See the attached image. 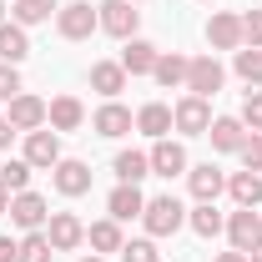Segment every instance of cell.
<instances>
[{"label":"cell","mask_w":262,"mask_h":262,"mask_svg":"<svg viewBox=\"0 0 262 262\" xmlns=\"http://www.w3.org/2000/svg\"><path fill=\"white\" fill-rule=\"evenodd\" d=\"M141 222H146V237H171V232L187 222V207H182L171 192H166V196H146Z\"/></svg>","instance_id":"6da1fadb"},{"label":"cell","mask_w":262,"mask_h":262,"mask_svg":"<svg viewBox=\"0 0 262 262\" xmlns=\"http://www.w3.org/2000/svg\"><path fill=\"white\" fill-rule=\"evenodd\" d=\"M56 31H61L66 40H91V31H101L96 5H86V0H71V5H61V10H56Z\"/></svg>","instance_id":"7a4b0ae2"},{"label":"cell","mask_w":262,"mask_h":262,"mask_svg":"<svg viewBox=\"0 0 262 262\" xmlns=\"http://www.w3.org/2000/svg\"><path fill=\"white\" fill-rule=\"evenodd\" d=\"M96 15H101V31L116 35V40H131V35H136V26H141V10H136L131 0H101Z\"/></svg>","instance_id":"3957f363"},{"label":"cell","mask_w":262,"mask_h":262,"mask_svg":"<svg viewBox=\"0 0 262 262\" xmlns=\"http://www.w3.org/2000/svg\"><path fill=\"white\" fill-rule=\"evenodd\" d=\"M10 222L20 232H46V222H51V202L40 192H15L10 196Z\"/></svg>","instance_id":"277c9868"},{"label":"cell","mask_w":262,"mask_h":262,"mask_svg":"<svg viewBox=\"0 0 262 262\" xmlns=\"http://www.w3.org/2000/svg\"><path fill=\"white\" fill-rule=\"evenodd\" d=\"M171 126L182 131V136H207V126H212L207 96H182L177 106H171Z\"/></svg>","instance_id":"5b68a950"},{"label":"cell","mask_w":262,"mask_h":262,"mask_svg":"<svg viewBox=\"0 0 262 262\" xmlns=\"http://www.w3.org/2000/svg\"><path fill=\"white\" fill-rule=\"evenodd\" d=\"M46 237H51V247H56V252H76V247L86 242V222H81L76 212H51Z\"/></svg>","instance_id":"8992f818"},{"label":"cell","mask_w":262,"mask_h":262,"mask_svg":"<svg viewBox=\"0 0 262 262\" xmlns=\"http://www.w3.org/2000/svg\"><path fill=\"white\" fill-rule=\"evenodd\" d=\"M51 182H56L61 196H86L91 192V166L76 162V157H61V162L51 166Z\"/></svg>","instance_id":"52a82bcc"},{"label":"cell","mask_w":262,"mask_h":262,"mask_svg":"<svg viewBox=\"0 0 262 262\" xmlns=\"http://www.w3.org/2000/svg\"><path fill=\"white\" fill-rule=\"evenodd\" d=\"M187 91H192V96H207V101L222 91V66H217V56L187 61Z\"/></svg>","instance_id":"ba28073f"},{"label":"cell","mask_w":262,"mask_h":262,"mask_svg":"<svg viewBox=\"0 0 262 262\" xmlns=\"http://www.w3.org/2000/svg\"><path fill=\"white\" fill-rule=\"evenodd\" d=\"M227 237H232V247L237 252H252L262 242V217H257V207H237L227 217Z\"/></svg>","instance_id":"9c48e42d"},{"label":"cell","mask_w":262,"mask_h":262,"mask_svg":"<svg viewBox=\"0 0 262 262\" xmlns=\"http://www.w3.org/2000/svg\"><path fill=\"white\" fill-rule=\"evenodd\" d=\"M146 157H151V177H166V182H171V177H182V171H187V146H182V141H171V136H162Z\"/></svg>","instance_id":"30bf717a"},{"label":"cell","mask_w":262,"mask_h":262,"mask_svg":"<svg viewBox=\"0 0 262 262\" xmlns=\"http://www.w3.org/2000/svg\"><path fill=\"white\" fill-rule=\"evenodd\" d=\"M26 162L31 166H46V171H51V166L61 162V131H26Z\"/></svg>","instance_id":"8fae6325"},{"label":"cell","mask_w":262,"mask_h":262,"mask_svg":"<svg viewBox=\"0 0 262 262\" xmlns=\"http://www.w3.org/2000/svg\"><path fill=\"white\" fill-rule=\"evenodd\" d=\"M207 40H212V51H242V15L217 10L207 20Z\"/></svg>","instance_id":"7c38bea8"},{"label":"cell","mask_w":262,"mask_h":262,"mask_svg":"<svg viewBox=\"0 0 262 262\" xmlns=\"http://www.w3.org/2000/svg\"><path fill=\"white\" fill-rule=\"evenodd\" d=\"M207 136H212V151H242V146H247V126H242V116H212Z\"/></svg>","instance_id":"4fadbf2b"},{"label":"cell","mask_w":262,"mask_h":262,"mask_svg":"<svg viewBox=\"0 0 262 262\" xmlns=\"http://www.w3.org/2000/svg\"><path fill=\"white\" fill-rule=\"evenodd\" d=\"M5 116H10V126H15V131H40V126H46V101L31 96V91H20V96L10 101Z\"/></svg>","instance_id":"5bb4252c"},{"label":"cell","mask_w":262,"mask_h":262,"mask_svg":"<svg viewBox=\"0 0 262 262\" xmlns=\"http://www.w3.org/2000/svg\"><path fill=\"white\" fill-rule=\"evenodd\" d=\"M157 56H162V51H157L151 40L131 35L126 51H121V71H126V76H151V71H157Z\"/></svg>","instance_id":"9a60e30c"},{"label":"cell","mask_w":262,"mask_h":262,"mask_svg":"<svg viewBox=\"0 0 262 262\" xmlns=\"http://www.w3.org/2000/svg\"><path fill=\"white\" fill-rule=\"evenodd\" d=\"M131 126H136V116H131L121 101H106L96 116H91V131H96V136H126Z\"/></svg>","instance_id":"2e32d148"},{"label":"cell","mask_w":262,"mask_h":262,"mask_svg":"<svg viewBox=\"0 0 262 262\" xmlns=\"http://www.w3.org/2000/svg\"><path fill=\"white\" fill-rule=\"evenodd\" d=\"M187 182H192V196H196V202H217V196L227 192V177H222L212 162L192 166V171H187Z\"/></svg>","instance_id":"e0dca14e"},{"label":"cell","mask_w":262,"mask_h":262,"mask_svg":"<svg viewBox=\"0 0 262 262\" xmlns=\"http://www.w3.org/2000/svg\"><path fill=\"white\" fill-rule=\"evenodd\" d=\"M81 121H86V106H81L76 96H56L51 106H46V126L51 131H76Z\"/></svg>","instance_id":"ac0fdd59"},{"label":"cell","mask_w":262,"mask_h":262,"mask_svg":"<svg viewBox=\"0 0 262 262\" xmlns=\"http://www.w3.org/2000/svg\"><path fill=\"white\" fill-rule=\"evenodd\" d=\"M91 91H101L106 101L121 96V91H126V71H121V61H96V66H91Z\"/></svg>","instance_id":"d6986e66"},{"label":"cell","mask_w":262,"mask_h":262,"mask_svg":"<svg viewBox=\"0 0 262 262\" xmlns=\"http://www.w3.org/2000/svg\"><path fill=\"white\" fill-rule=\"evenodd\" d=\"M141 207H146V196H141V187H131V182H121L116 192L106 196V212H111L116 222H131V217H141Z\"/></svg>","instance_id":"ffe728a7"},{"label":"cell","mask_w":262,"mask_h":262,"mask_svg":"<svg viewBox=\"0 0 262 262\" xmlns=\"http://www.w3.org/2000/svg\"><path fill=\"white\" fill-rule=\"evenodd\" d=\"M26 56H31V35H26V26L5 20V26H0V61H5V66H20Z\"/></svg>","instance_id":"44dd1931"},{"label":"cell","mask_w":262,"mask_h":262,"mask_svg":"<svg viewBox=\"0 0 262 262\" xmlns=\"http://www.w3.org/2000/svg\"><path fill=\"white\" fill-rule=\"evenodd\" d=\"M136 131H146L151 141L171 136V106H162V101H146V106L136 111Z\"/></svg>","instance_id":"7402d4cb"},{"label":"cell","mask_w":262,"mask_h":262,"mask_svg":"<svg viewBox=\"0 0 262 262\" xmlns=\"http://www.w3.org/2000/svg\"><path fill=\"white\" fill-rule=\"evenodd\" d=\"M187 227H192L196 237H217V232L227 227V222H222V212H217V202H196L192 212H187Z\"/></svg>","instance_id":"603a6c76"},{"label":"cell","mask_w":262,"mask_h":262,"mask_svg":"<svg viewBox=\"0 0 262 262\" xmlns=\"http://www.w3.org/2000/svg\"><path fill=\"white\" fill-rule=\"evenodd\" d=\"M151 76H157V86H166V91H171V86H187V56H177V51H162Z\"/></svg>","instance_id":"cb8c5ba5"},{"label":"cell","mask_w":262,"mask_h":262,"mask_svg":"<svg viewBox=\"0 0 262 262\" xmlns=\"http://www.w3.org/2000/svg\"><path fill=\"white\" fill-rule=\"evenodd\" d=\"M86 242H91L96 252H121L126 237H121V222H116V217H106V222H91V227H86Z\"/></svg>","instance_id":"d4e9b609"},{"label":"cell","mask_w":262,"mask_h":262,"mask_svg":"<svg viewBox=\"0 0 262 262\" xmlns=\"http://www.w3.org/2000/svg\"><path fill=\"white\" fill-rule=\"evenodd\" d=\"M227 192L237 207H257L262 202V177L257 171H237V177H227Z\"/></svg>","instance_id":"484cf974"},{"label":"cell","mask_w":262,"mask_h":262,"mask_svg":"<svg viewBox=\"0 0 262 262\" xmlns=\"http://www.w3.org/2000/svg\"><path fill=\"white\" fill-rule=\"evenodd\" d=\"M51 257H56V247H51L46 232H26L15 242V262H51Z\"/></svg>","instance_id":"4316f807"},{"label":"cell","mask_w":262,"mask_h":262,"mask_svg":"<svg viewBox=\"0 0 262 262\" xmlns=\"http://www.w3.org/2000/svg\"><path fill=\"white\" fill-rule=\"evenodd\" d=\"M232 71H237V76H242V81L257 91V86H262V51H257V46H242V51H232Z\"/></svg>","instance_id":"83f0119b"},{"label":"cell","mask_w":262,"mask_h":262,"mask_svg":"<svg viewBox=\"0 0 262 262\" xmlns=\"http://www.w3.org/2000/svg\"><path fill=\"white\" fill-rule=\"evenodd\" d=\"M116 177H121V182H131V187H136V182H141V177H151V157H146V151H116Z\"/></svg>","instance_id":"f1b7e54d"},{"label":"cell","mask_w":262,"mask_h":262,"mask_svg":"<svg viewBox=\"0 0 262 262\" xmlns=\"http://www.w3.org/2000/svg\"><path fill=\"white\" fill-rule=\"evenodd\" d=\"M31 171H35V166L26 162V157H15V162L0 166V187H5L10 196H15V192H31Z\"/></svg>","instance_id":"f546056e"},{"label":"cell","mask_w":262,"mask_h":262,"mask_svg":"<svg viewBox=\"0 0 262 262\" xmlns=\"http://www.w3.org/2000/svg\"><path fill=\"white\" fill-rule=\"evenodd\" d=\"M61 5L56 0H15V26H40V20H51Z\"/></svg>","instance_id":"4dcf8cb0"},{"label":"cell","mask_w":262,"mask_h":262,"mask_svg":"<svg viewBox=\"0 0 262 262\" xmlns=\"http://www.w3.org/2000/svg\"><path fill=\"white\" fill-rule=\"evenodd\" d=\"M121 262H162L157 237H131V242H121Z\"/></svg>","instance_id":"1f68e13d"},{"label":"cell","mask_w":262,"mask_h":262,"mask_svg":"<svg viewBox=\"0 0 262 262\" xmlns=\"http://www.w3.org/2000/svg\"><path fill=\"white\" fill-rule=\"evenodd\" d=\"M242 126H247V131H262V86H257V91H247V101H242Z\"/></svg>","instance_id":"d6a6232c"},{"label":"cell","mask_w":262,"mask_h":262,"mask_svg":"<svg viewBox=\"0 0 262 262\" xmlns=\"http://www.w3.org/2000/svg\"><path fill=\"white\" fill-rule=\"evenodd\" d=\"M15 96H20V66L0 61V101H15Z\"/></svg>","instance_id":"836d02e7"},{"label":"cell","mask_w":262,"mask_h":262,"mask_svg":"<svg viewBox=\"0 0 262 262\" xmlns=\"http://www.w3.org/2000/svg\"><path fill=\"white\" fill-rule=\"evenodd\" d=\"M242 46H257L262 51V10H247L242 15Z\"/></svg>","instance_id":"e575fe53"},{"label":"cell","mask_w":262,"mask_h":262,"mask_svg":"<svg viewBox=\"0 0 262 262\" xmlns=\"http://www.w3.org/2000/svg\"><path fill=\"white\" fill-rule=\"evenodd\" d=\"M242 162H247V171H257V177H262V131H247V146H242Z\"/></svg>","instance_id":"d590c367"},{"label":"cell","mask_w":262,"mask_h":262,"mask_svg":"<svg viewBox=\"0 0 262 262\" xmlns=\"http://www.w3.org/2000/svg\"><path fill=\"white\" fill-rule=\"evenodd\" d=\"M10 136H15V126H10V116H0V151L10 146Z\"/></svg>","instance_id":"8d00e7d4"},{"label":"cell","mask_w":262,"mask_h":262,"mask_svg":"<svg viewBox=\"0 0 262 262\" xmlns=\"http://www.w3.org/2000/svg\"><path fill=\"white\" fill-rule=\"evenodd\" d=\"M0 262H15V242L10 237H0Z\"/></svg>","instance_id":"74e56055"},{"label":"cell","mask_w":262,"mask_h":262,"mask_svg":"<svg viewBox=\"0 0 262 262\" xmlns=\"http://www.w3.org/2000/svg\"><path fill=\"white\" fill-rule=\"evenodd\" d=\"M217 262H247V252H237V247H232V252H217Z\"/></svg>","instance_id":"f35d334b"},{"label":"cell","mask_w":262,"mask_h":262,"mask_svg":"<svg viewBox=\"0 0 262 262\" xmlns=\"http://www.w3.org/2000/svg\"><path fill=\"white\" fill-rule=\"evenodd\" d=\"M5 212H10V192L0 187V217H5Z\"/></svg>","instance_id":"ab89813d"},{"label":"cell","mask_w":262,"mask_h":262,"mask_svg":"<svg viewBox=\"0 0 262 262\" xmlns=\"http://www.w3.org/2000/svg\"><path fill=\"white\" fill-rule=\"evenodd\" d=\"M247 262H262V242H257V247H252V252H247Z\"/></svg>","instance_id":"60d3db41"},{"label":"cell","mask_w":262,"mask_h":262,"mask_svg":"<svg viewBox=\"0 0 262 262\" xmlns=\"http://www.w3.org/2000/svg\"><path fill=\"white\" fill-rule=\"evenodd\" d=\"M0 26H5V0H0Z\"/></svg>","instance_id":"b9f144b4"},{"label":"cell","mask_w":262,"mask_h":262,"mask_svg":"<svg viewBox=\"0 0 262 262\" xmlns=\"http://www.w3.org/2000/svg\"><path fill=\"white\" fill-rule=\"evenodd\" d=\"M81 262H106V257H81Z\"/></svg>","instance_id":"7bdbcfd3"},{"label":"cell","mask_w":262,"mask_h":262,"mask_svg":"<svg viewBox=\"0 0 262 262\" xmlns=\"http://www.w3.org/2000/svg\"><path fill=\"white\" fill-rule=\"evenodd\" d=\"M131 5H136V0H131Z\"/></svg>","instance_id":"ee69618b"}]
</instances>
